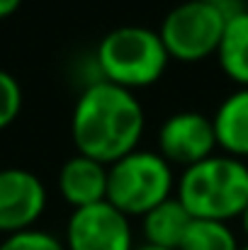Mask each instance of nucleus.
<instances>
[{"label": "nucleus", "instance_id": "39448f33", "mask_svg": "<svg viewBox=\"0 0 248 250\" xmlns=\"http://www.w3.org/2000/svg\"><path fill=\"white\" fill-rule=\"evenodd\" d=\"M226 17L229 15L222 7L207 5L202 0H185L175 5L163 17L158 29L170 61L197 63L217 56Z\"/></svg>", "mask_w": 248, "mask_h": 250}, {"label": "nucleus", "instance_id": "0eeeda50", "mask_svg": "<svg viewBox=\"0 0 248 250\" xmlns=\"http://www.w3.org/2000/svg\"><path fill=\"white\" fill-rule=\"evenodd\" d=\"M214 148V126L202 112L170 114L158 129V153L170 166H180L182 170L212 158Z\"/></svg>", "mask_w": 248, "mask_h": 250}, {"label": "nucleus", "instance_id": "dca6fc26", "mask_svg": "<svg viewBox=\"0 0 248 250\" xmlns=\"http://www.w3.org/2000/svg\"><path fill=\"white\" fill-rule=\"evenodd\" d=\"M202 2L214 5V7H222L226 15H229V12H234V10H239V2H236V0H202Z\"/></svg>", "mask_w": 248, "mask_h": 250}, {"label": "nucleus", "instance_id": "423d86ee", "mask_svg": "<svg viewBox=\"0 0 248 250\" xmlns=\"http://www.w3.org/2000/svg\"><path fill=\"white\" fill-rule=\"evenodd\" d=\"M64 246L66 250H134L132 219L110 202L76 209L66 224Z\"/></svg>", "mask_w": 248, "mask_h": 250}, {"label": "nucleus", "instance_id": "6ab92c4d", "mask_svg": "<svg viewBox=\"0 0 248 250\" xmlns=\"http://www.w3.org/2000/svg\"><path fill=\"white\" fill-rule=\"evenodd\" d=\"M241 224H244V231H246V236H248V209L244 211V216H241Z\"/></svg>", "mask_w": 248, "mask_h": 250}, {"label": "nucleus", "instance_id": "1a4fd4ad", "mask_svg": "<svg viewBox=\"0 0 248 250\" xmlns=\"http://www.w3.org/2000/svg\"><path fill=\"white\" fill-rule=\"evenodd\" d=\"M107 172L110 166L76 153L59 170V192L68 207L85 209L107 202Z\"/></svg>", "mask_w": 248, "mask_h": 250}, {"label": "nucleus", "instance_id": "ddd939ff", "mask_svg": "<svg viewBox=\"0 0 248 250\" xmlns=\"http://www.w3.org/2000/svg\"><path fill=\"white\" fill-rule=\"evenodd\" d=\"M236 233L229 224L222 221H202L192 219L182 243L178 250H239Z\"/></svg>", "mask_w": 248, "mask_h": 250}, {"label": "nucleus", "instance_id": "f03ea898", "mask_svg": "<svg viewBox=\"0 0 248 250\" xmlns=\"http://www.w3.org/2000/svg\"><path fill=\"white\" fill-rule=\"evenodd\" d=\"M175 197L192 219L229 224L248 209V163L231 156H212L182 170Z\"/></svg>", "mask_w": 248, "mask_h": 250}, {"label": "nucleus", "instance_id": "aec40b11", "mask_svg": "<svg viewBox=\"0 0 248 250\" xmlns=\"http://www.w3.org/2000/svg\"><path fill=\"white\" fill-rule=\"evenodd\" d=\"M239 250H248V243H246V246H241V248H239Z\"/></svg>", "mask_w": 248, "mask_h": 250}, {"label": "nucleus", "instance_id": "2eb2a0df", "mask_svg": "<svg viewBox=\"0 0 248 250\" xmlns=\"http://www.w3.org/2000/svg\"><path fill=\"white\" fill-rule=\"evenodd\" d=\"M22 109V87L10 76L7 71L0 68V129L10 126Z\"/></svg>", "mask_w": 248, "mask_h": 250}, {"label": "nucleus", "instance_id": "9d476101", "mask_svg": "<svg viewBox=\"0 0 248 250\" xmlns=\"http://www.w3.org/2000/svg\"><path fill=\"white\" fill-rule=\"evenodd\" d=\"M217 148L224 151V156L248 161V87H236L229 92L214 117H212Z\"/></svg>", "mask_w": 248, "mask_h": 250}, {"label": "nucleus", "instance_id": "6e6552de", "mask_svg": "<svg viewBox=\"0 0 248 250\" xmlns=\"http://www.w3.org/2000/svg\"><path fill=\"white\" fill-rule=\"evenodd\" d=\"M46 209L44 182L24 167L0 170V233H20L34 229Z\"/></svg>", "mask_w": 248, "mask_h": 250}, {"label": "nucleus", "instance_id": "20e7f679", "mask_svg": "<svg viewBox=\"0 0 248 250\" xmlns=\"http://www.w3.org/2000/svg\"><path fill=\"white\" fill-rule=\"evenodd\" d=\"M173 166L161 153L154 151H134L107 172V202L119 209L129 219H141L154 207L163 204L175 192Z\"/></svg>", "mask_w": 248, "mask_h": 250}, {"label": "nucleus", "instance_id": "f8f14e48", "mask_svg": "<svg viewBox=\"0 0 248 250\" xmlns=\"http://www.w3.org/2000/svg\"><path fill=\"white\" fill-rule=\"evenodd\" d=\"M190 224H192V216L187 214V209L178 202V197H170L141 216V233H144V241L151 246L178 250Z\"/></svg>", "mask_w": 248, "mask_h": 250}, {"label": "nucleus", "instance_id": "7ed1b4c3", "mask_svg": "<svg viewBox=\"0 0 248 250\" xmlns=\"http://www.w3.org/2000/svg\"><path fill=\"white\" fill-rule=\"evenodd\" d=\"M92 59L102 81L132 92L156 85L170 63L158 32L141 24H124L107 32Z\"/></svg>", "mask_w": 248, "mask_h": 250}, {"label": "nucleus", "instance_id": "f257e3e1", "mask_svg": "<svg viewBox=\"0 0 248 250\" xmlns=\"http://www.w3.org/2000/svg\"><path fill=\"white\" fill-rule=\"evenodd\" d=\"M144 126L146 117L136 95L107 81L85 85L71 114V136L78 153L105 166L134 153Z\"/></svg>", "mask_w": 248, "mask_h": 250}, {"label": "nucleus", "instance_id": "f3484780", "mask_svg": "<svg viewBox=\"0 0 248 250\" xmlns=\"http://www.w3.org/2000/svg\"><path fill=\"white\" fill-rule=\"evenodd\" d=\"M20 5H22V0H0V20L2 17H10Z\"/></svg>", "mask_w": 248, "mask_h": 250}, {"label": "nucleus", "instance_id": "a211bd4d", "mask_svg": "<svg viewBox=\"0 0 248 250\" xmlns=\"http://www.w3.org/2000/svg\"><path fill=\"white\" fill-rule=\"evenodd\" d=\"M134 250H175V248H161V246H151V243H144V246H139V248Z\"/></svg>", "mask_w": 248, "mask_h": 250}, {"label": "nucleus", "instance_id": "9b49d317", "mask_svg": "<svg viewBox=\"0 0 248 250\" xmlns=\"http://www.w3.org/2000/svg\"><path fill=\"white\" fill-rule=\"evenodd\" d=\"M217 61L229 81L239 87H248V10L244 7L229 12L217 49Z\"/></svg>", "mask_w": 248, "mask_h": 250}, {"label": "nucleus", "instance_id": "4468645a", "mask_svg": "<svg viewBox=\"0 0 248 250\" xmlns=\"http://www.w3.org/2000/svg\"><path fill=\"white\" fill-rule=\"evenodd\" d=\"M0 250H66V246L49 231L27 229V231L7 236L0 243Z\"/></svg>", "mask_w": 248, "mask_h": 250}]
</instances>
